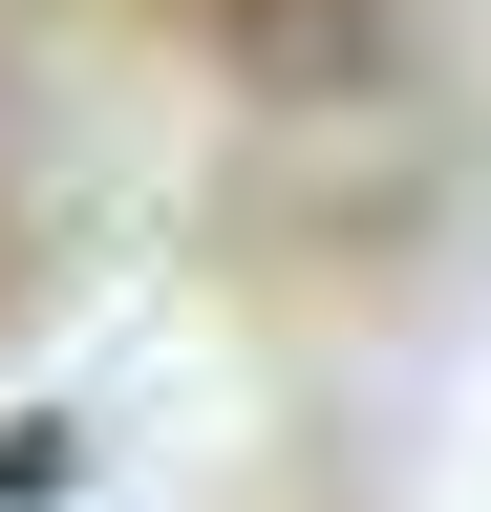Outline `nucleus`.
<instances>
[{
	"label": "nucleus",
	"mask_w": 491,
	"mask_h": 512,
	"mask_svg": "<svg viewBox=\"0 0 491 512\" xmlns=\"http://www.w3.org/2000/svg\"><path fill=\"white\" fill-rule=\"evenodd\" d=\"M193 43H235V64H278V86H321V64H363V22L385 0H171Z\"/></svg>",
	"instance_id": "obj_1"
}]
</instances>
